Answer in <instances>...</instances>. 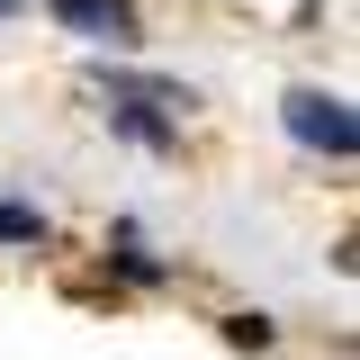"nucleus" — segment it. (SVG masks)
Segmentation results:
<instances>
[{"label": "nucleus", "instance_id": "nucleus-1", "mask_svg": "<svg viewBox=\"0 0 360 360\" xmlns=\"http://www.w3.org/2000/svg\"><path fill=\"white\" fill-rule=\"evenodd\" d=\"M99 90H108V127H117V135H135L144 153H172V144H180V108H189V90H180V82L99 72Z\"/></svg>", "mask_w": 360, "mask_h": 360}, {"label": "nucleus", "instance_id": "nucleus-2", "mask_svg": "<svg viewBox=\"0 0 360 360\" xmlns=\"http://www.w3.org/2000/svg\"><path fill=\"white\" fill-rule=\"evenodd\" d=\"M279 127L297 135L307 153H333V162H352V144H360L352 108H342L333 90H288V99H279Z\"/></svg>", "mask_w": 360, "mask_h": 360}, {"label": "nucleus", "instance_id": "nucleus-3", "mask_svg": "<svg viewBox=\"0 0 360 360\" xmlns=\"http://www.w3.org/2000/svg\"><path fill=\"white\" fill-rule=\"evenodd\" d=\"M54 18L72 27L82 45H144V18H135V0H54Z\"/></svg>", "mask_w": 360, "mask_h": 360}, {"label": "nucleus", "instance_id": "nucleus-4", "mask_svg": "<svg viewBox=\"0 0 360 360\" xmlns=\"http://www.w3.org/2000/svg\"><path fill=\"white\" fill-rule=\"evenodd\" d=\"M108 262L127 270V279H144V288H153V279H172V262H153V252H144V234H135V225H117V252H108Z\"/></svg>", "mask_w": 360, "mask_h": 360}, {"label": "nucleus", "instance_id": "nucleus-5", "mask_svg": "<svg viewBox=\"0 0 360 360\" xmlns=\"http://www.w3.org/2000/svg\"><path fill=\"white\" fill-rule=\"evenodd\" d=\"M225 342L234 352H270V315H225Z\"/></svg>", "mask_w": 360, "mask_h": 360}, {"label": "nucleus", "instance_id": "nucleus-6", "mask_svg": "<svg viewBox=\"0 0 360 360\" xmlns=\"http://www.w3.org/2000/svg\"><path fill=\"white\" fill-rule=\"evenodd\" d=\"M0 243H45V217L37 207H0Z\"/></svg>", "mask_w": 360, "mask_h": 360}, {"label": "nucleus", "instance_id": "nucleus-7", "mask_svg": "<svg viewBox=\"0 0 360 360\" xmlns=\"http://www.w3.org/2000/svg\"><path fill=\"white\" fill-rule=\"evenodd\" d=\"M9 9H27V0H0V18H9Z\"/></svg>", "mask_w": 360, "mask_h": 360}]
</instances>
